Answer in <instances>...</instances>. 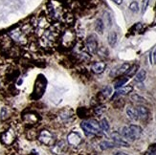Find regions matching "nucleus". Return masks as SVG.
Returning a JSON list of instances; mask_svg holds the SVG:
<instances>
[{
    "mask_svg": "<svg viewBox=\"0 0 156 155\" xmlns=\"http://www.w3.org/2000/svg\"><path fill=\"white\" fill-rule=\"evenodd\" d=\"M66 13V6L59 0H49L47 3V16L50 21L54 23L63 21Z\"/></svg>",
    "mask_w": 156,
    "mask_h": 155,
    "instance_id": "obj_1",
    "label": "nucleus"
},
{
    "mask_svg": "<svg viewBox=\"0 0 156 155\" xmlns=\"http://www.w3.org/2000/svg\"><path fill=\"white\" fill-rule=\"evenodd\" d=\"M76 39L77 36L75 31L70 28V27H68L65 30L62 31L58 44L63 49H71L72 47L76 45Z\"/></svg>",
    "mask_w": 156,
    "mask_h": 155,
    "instance_id": "obj_2",
    "label": "nucleus"
},
{
    "mask_svg": "<svg viewBox=\"0 0 156 155\" xmlns=\"http://www.w3.org/2000/svg\"><path fill=\"white\" fill-rule=\"evenodd\" d=\"M121 135L129 141L138 140L142 135V129L136 125H130L128 126H125L121 130Z\"/></svg>",
    "mask_w": 156,
    "mask_h": 155,
    "instance_id": "obj_3",
    "label": "nucleus"
},
{
    "mask_svg": "<svg viewBox=\"0 0 156 155\" xmlns=\"http://www.w3.org/2000/svg\"><path fill=\"white\" fill-rule=\"evenodd\" d=\"M80 126L87 135H97L101 131L100 123H98L96 120L93 119L83 121L80 124Z\"/></svg>",
    "mask_w": 156,
    "mask_h": 155,
    "instance_id": "obj_4",
    "label": "nucleus"
},
{
    "mask_svg": "<svg viewBox=\"0 0 156 155\" xmlns=\"http://www.w3.org/2000/svg\"><path fill=\"white\" fill-rule=\"evenodd\" d=\"M46 85H47V80H46L45 77L43 75H38L36 83H35V88H34L32 97L35 100H38L44 94V91L46 89Z\"/></svg>",
    "mask_w": 156,
    "mask_h": 155,
    "instance_id": "obj_5",
    "label": "nucleus"
},
{
    "mask_svg": "<svg viewBox=\"0 0 156 155\" xmlns=\"http://www.w3.org/2000/svg\"><path fill=\"white\" fill-rule=\"evenodd\" d=\"M37 140L42 145H44L46 146H53L57 142L56 136L54 135L51 131L47 130V129H42L38 132Z\"/></svg>",
    "mask_w": 156,
    "mask_h": 155,
    "instance_id": "obj_6",
    "label": "nucleus"
},
{
    "mask_svg": "<svg viewBox=\"0 0 156 155\" xmlns=\"http://www.w3.org/2000/svg\"><path fill=\"white\" fill-rule=\"evenodd\" d=\"M16 140V132L12 127H9L4 130L0 135V141L1 143L7 146H11Z\"/></svg>",
    "mask_w": 156,
    "mask_h": 155,
    "instance_id": "obj_7",
    "label": "nucleus"
},
{
    "mask_svg": "<svg viewBox=\"0 0 156 155\" xmlns=\"http://www.w3.org/2000/svg\"><path fill=\"white\" fill-rule=\"evenodd\" d=\"M22 121L23 123L28 125V126H35L37 125L39 121H40V116L36 112V111H26L22 114Z\"/></svg>",
    "mask_w": 156,
    "mask_h": 155,
    "instance_id": "obj_8",
    "label": "nucleus"
},
{
    "mask_svg": "<svg viewBox=\"0 0 156 155\" xmlns=\"http://www.w3.org/2000/svg\"><path fill=\"white\" fill-rule=\"evenodd\" d=\"M58 118L63 124H70L75 120V113L71 108H63L58 112Z\"/></svg>",
    "mask_w": 156,
    "mask_h": 155,
    "instance_id": "obj_9",
    "label": "nucleus"
},
{
    "mask_svg": "<svg viewBox=\"0 0 156 155\" xmlns=\"http://www.w3.org/2000/svg\"><path fill=\"white\" fill-rule=\"evenodd\" d=\"M85 45L86 48L90 54H96L98 52V40L97 37H95L94 35H90L86 38L85 41Z\"/></svg>",
    "mask_w": 156,
    "mask_h": 155,
    "instance_id": "obj_10",
    "label": "nucleus"
},
{
    "mask_svg": "<svg viewBox=\"0 0 156 155\" xmlns=\"http://www.w3.org/2000/svg\"><path fill=\"white\" fill-rule=\"evenodd\" d=\"M67 142L68 144L74 147L79 146L81 142H83V138H81L80 134L77 131H71L68 135H67Z\"/></svg>",
    "mask_w": 156,
    "mask_h": 155,
    "instance_id": "obj_11",
    "label": "nucleus"
},
{
    "mask_svg": "<svg viewBox=\"0 0 156 155\" xmlns=\"http://www.w3.org/2000/svg\"><path fill=\"white\" fill-rule=\"evenodd\" d=\"M111 137L113 140V143L117 146H125V147L129 146V143H128L127 141H126L119 132H113L111 134Z\"/></svg>",
    "mask_w": 156,
    "mask_h": 155,
    "instance_id": "obj_12",
    "label": "nucleus"
},
{
    "mask_svg": "<svg viewBox=\"0 0 156 155\" xmlns=\"http://www.w3.org/2000/svg\"><path fill=\"white\" fill-rule=\"evenodd\" d=\"M130 65L128 63H123L122 65H120L118 68L114 69L112 72H111V76L113 77H119V76H122L124 75V74H126L127 72V70L129 69Z\"/></svg>",
    "mask_w": 156,
    "mask_h": 155,
    "instance_id": "obj_13",
    "label": "nucleus"
},
{
    "mask_svg": "<svg viewBox=\"0 0 156 155\" xmlns=\"http://www.w3.org/2000/svg\"><path fill=\"white\" fill-rule=\"evenodd\" d=\"M106 64L105 62H95L92 64L91 66V70L95 73V74H101L105 70Z\"/></svg>",
    "mask_w": 156,
    "mask_h": 155,
    "instance_id": "obj_14",
    "label": "nucleus"
},
{
    "mask_svg": "<svg viewBox=\"0 0 156 155\" xmlns=\"http://www.w3.org/2000/svg\"><path fill=\"white\" fill-rule=\"evenodd\" d=\"M136 110H137V114H138V118H140L142 120H147L148 118V109L146 106L138 105Z\"/></svg>",
    "mask_w": 156,
    "mask_h": 155,
    "instance_id": "obj_15",
    "label": "nucleus"
},
{
    "mask_svg": "<svg viewBox=\"0 0 156 155\" xmlns=\"http://www.w3.org/2000/svg\"><path fill=\"white\" fill-rule=\"evenodd\" d=\"M126 115L128 116L130 120L136 121L138 120V114H137V110L136 108H134L132 105H128L126 107Z\"/></svg>",
    "mask_w": 156,
    "mask_h": 155,
    "instance_id": "obj_16",
    "label": "nucleus"
},
{
    "mask_svg": "<svg viewBox=\"0 0 156 155\" xmlns=\"http://www.w3.org/2000/svg\"><path fill=\"white\" fill-rule=\"evenodd\" d=\"M107 40H108V44H109L111 47H114L115 45H116V43H117V33H116V32L111 31L109 33H108Z\"/></svg>",
    "mask_w": 156,
    "mask_h": 155,
    "instance_id": "obj_17",
    "label": "nucleus"
},
{
    "mask_svg": "<svg viewBox=\"0 0 156 155\" xmlns=\"http://www.w3.org/2000/svg\"><path fill=\"white\" fill-rule=\"evenodd\" d=\"M133 90V87L131 85H127V86H123L117 90V95H127V94L131 93Z\"/></svg>",
    "mask_w": 156,
    "mask_h": 155,
    "instance_id": "obj_18",
    "label": "nucleus"
},
{
    "mask_svg": "<svg viewBox=\"0 0 156 155\" xmlns=\"http://www.w3.org/2000/svg\"><path fill=\"white\" fill-rule=\"evenodd\" d=\"M117 146L115 145L113 142H109V141H103V142L100 143V147L103 150H109V149H113V147H116Z\"/></svg>",
    "mask_w": 156,
    "mask_h": 155,
    "instance_id": "obj_19",
    "label": "nucleus"
},
{
    "mask_svg": "<svg viewBox=\"0 0 156 155\" xmlns=\"http://www.w3.org/2000/svg\"><path fill=\"white\" fill-rule=\"evenodd\" d=\"M146 78H147V72L144 69L140 70L136 75H135V80H136L137 83H143L146 79Z\"/></svg>",
    "mask_w": 156,
    "mask_h": 155,
    "instance_id": "obj_20",
    "label": "nucleus"
},
{
    "mask_svg": "<svg viewBox=\"0 0 156 155\" xmlns=\"http://www.w3.org/2000/svg\"><path fill=\"white\" fill-rule=\"evenodd\" d=\"M95 28H96V31L101 35V33H104V30H105V23L104 21L101 20V18H98L96 20V25H95Z\"/></svg>",
    "mask_w": 156,
    "mask_h": 155,
    "instance_id": "obj_21",
    "label": "nucleus"
},
{
    "mask_svg": "<svg viewBox=\"0 0 156 155\" xmlns=\"http://www.w3.org/2000/svg\"><path fill=\"white\" fill-rule=\"evenodd\" d=\"M77 115L80 118H86L89 115V111H88V109L85 108V107H79L77 110Z\"/></svg>",
    "mask_w": 156,
    "mask_h": 155,
    "instance_id": "obj_22",
    "label": "nucleus"
},
{
    "mask_svg": "<svg viewBox=\"0 0 156 155\" xmlns=\"http://www.w3.org/2000/svg\"><path fill=\"white\" fill-rule=\"evenodd\" d=\"M128 80V78L127 77H123V78H120L116 83L114 84V87L116 89H119L121 87H123V85H125Z\"/></svg>",
    "mask_w": 156,
    "mask_h": 155,
    "instance_id": "obj_23",
    "label": "nucleus"
},
{
    "mask_svg": "<svg viewBox=\"0 0 156 155\" xmlns=\"http://www.w3.org/2000/svg\"><path fill=\"white\" fill-rule=\"evenodd\" d=\"M111 93H112V88L110 86H106L103 89V91L100 93V95L103 97V99H105L107 97H109L111 95Z\"/></svg>",
    "mask_w": 156,
    "mask_h": 155,
    "instance_id": "obj_24",
    "label": "nucleus"
},
{
    "mask_svg": "<svg viewBox=\"0 0 156 155\" xmlns=\"http://www.w3.org/2000/svg\"><path fill=\"white\" fill-rule=\"evenodd\" d=\"M138 67H139V66H138L137 64H135V65L129 67V69H128L127 72L126 73V77H127V78H128V77H133V76L135 75V73L137 72Z\"/></svg>",
    "mask_w": 156,
    "mask_h": 155,
    "instance_id": "obj_25",
    "label": "nucleus"
},
{
    "mask_svg": "<svg viewBox=\"0 0 156 155\" xmlns=\"http://www.w3.org/2000/svg\"><path fill=\"white\" fill-rule=\"evenodd\" d=\"M100 126H101V129H103V130L105 131V132H107L108 130H109V129H110L109 124H108V122H107V120H106V119H103V120L101 121Z\"/></svg>",
    "mask_w": 156,
    "mask_h": 155,
    "instance_id": "obj_26",
    "label": "nucleus"
},
{
    "mask_svg": "<svg viewBox=\"0 0 156 155\" xmlns=\"http://www.w3.org/2000/svg\"><path fill=\"white\" fill-rule=\"evenodd\" d=\"M37 135H38V133L36 132L34 129H29L26 134L27 138H28L29 140H35L36 138H37Z\"/></svg>",
    "mask_w": 156,
    "mask_h": 155,
    "instance_id": "obj_27",
    "label": "nucleus"
},
{
    "mask_svg": "<svg viewBox=\"0 0 156 155\" xmlns=\"http://www.w3.org/2000/svg\"><path fill=\"white\" fill-rule=\"evenodd\" d=\"M129 10L133 12H137L139 11V5L136 1H133L129 5Z\"/></svg>",
    "mask_w": 156,
    "mask_h": 155,
    "instance_id": "obj_28",
    "label": "nucleus"
},
{
    "mask_svg": "<svg viewBox=\"0 0 156 155\" xmlns=\"http://www.w3.org/2000/svg\"><path fill=\"white\" fill-rule=\"evenodd\" d=\"M131 99L134 100V102H136V103H144L145 100H146L143 97L137 95V94H134V95H132L131 96Z\"/></svg>",
    "mask_w": 156,
    "mask_h": 155,
    "instance_id": "obj_29",
    "label": "nucleus"
},
{
    "mask_svg": "<svg viewBox=\"0 0 156 155\" xmlns=\"http://www.w3.org/2000/svg\"><path fill=\"white\" fill-rule=\"evenodd\" d=\"M146 155H156V144L150 146V149H148Z\"/></svg>",
    "mask_w": 156,
    "mask_h": 155,
    "instance_id": "obj_30",
    "label": "nucleus"
},
{
    "mask_svg": "<svg viewBox=\"0 0 156 155\" xmlns=\"http://www.w3.org/2000/svg\"><path fill=\"white\" fill-rule=\"evenodd\" d=\"M125 104V102H124V100H115V103H114V106L116 107V108H121V107H123Z\"/></svg>",
    "mask_w": 156,
    "mask_h": 155,
    "instance_id": "obj_31",
    "label": "nucleus"
},
{
    "mask_svg": "<svg viewBox=\"0 0 156 155\" xmlns=\"http://www.w3.org/2000/svg\"><path fill=\"white\" fill-rule=\"evenodd\" d=\"M8 110H7V108H2V110H1V120H6L7 118H8Z\"/></svg>",
    "mask_w": 156,
    "mask_h": 155,
    "instance_id": "obj_32",
    "label": "nucleus"
},
{
    "mask_svg": "<svg viewBox=\"0 0 156 155\" xmlns=\"http://www.w3.org/2000/svg\"><path fill=\"white\" fill-rule=\"evenodd\" d=\"M148 3H150V0H144L143 1V12H146L147 6H148Z\"/></svg>",
    "mask_w": 156,
    "mask_h": 155,
    "instance_id": "obj_33",
    "label": "nucleus"
},
{
    "mask_svg": "<svg viewBox=\"0 0 156 155\" xmlns=\"http://www.w3.org/2000/svg\"><path fill=\"white\" fill-rule=\"evenodd\" d=\"M152 59H153V63H156V49L152 53Z\"/></svg>",
    "mask_w": 156,
    "mask_h": 155,
    "instance_id": "obj_34",
    "label": "nucleus"
},
{
    "mask_svg": "<svg viewBox=\"0 0 156 155\" xmlns=\"http://www.w3.org/2000/svg\"><path fill=\"white\" fill-rule=\"evenodd\" d=\"M3 86H4V79H3V77L0 75V88Z\"/></svg>",
    "mask_w": 156,
    "mask_h": 155,
    "instance_id": "obj_35",
    "label": "nucleus"
},
{
    "mask_svg": "<svg viewBox=\"0 0 156 155\" xmlns=\"http://www.w3.org/2000/svg\"><path fill=\"white\" fill-rule=\"evenodd\" d=\"M112 1L117 5H121L122 3H123V0H112Z\"/></svg>",
    "mask_w": 156,
    "mask_h": 155,
    "instance_id": "obj_36",
    "label": "nucleus"
},
{
    "mask_svg": "<svg viewBox=\"0 0 156 155\" xmlns=\"http://www.w3.org/2000/svg\"><path fill=\"white\" fill-rule=\"evenodd\" d=\"M115 155H128L127 153H125V152H118V153H116Z\"/></svg>",
    "mask_w": 156,
    "mask_h": 155,
    "instance_id": "obj_37",
    "label": "nucleus"
}]
</instances>
